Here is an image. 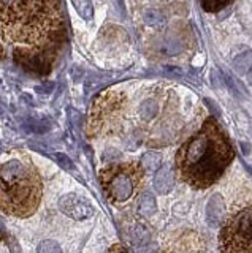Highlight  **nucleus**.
Listing matches in <instances>:
<instances>
[{
    "mask_svg": "<svg viewBox=\"0 0 252 253\" xmlns=\"http://www.w3.org/2000/svg\"><path fill=\"white\" fill-rule=\"evenodd\" d=\"M64 34V16L59 2H0V35L8 43L42 49L57 46Z\"/></svg>",
    "mask_w": 252,
    "mask_h": 253,
    "instance_id": "1",
    "label": "nucleus"
},
{
    "mask_svg": "<svg viewBox=\"0 0 252 253\" xmlns=\"http://www.w3.org/2000/svg\"><path fill=\"white\" fill-rule=\"evenodd\" d=\"M232 160V147L214 122L203 128L181 149L178 163L184 179L199 187L212 184Z\"/></svg>",
    "mask_w": 252,
    "mask_h": 253,
    "instance_id": "2",
    "label": "nucleus"
},
{
    "mask_svg": "<svg viewBox=\"0 0 252 253\" xmlns=\"http://www.w3.org/2000/svg\"><path fill=\"white\" fill-rule=\"evenodd\" d=\"M42 200V180L30 163H0V211L13 217H29Z\"/></svg>",
    "mask_w": 252,
    "mask_h": 253,
    "instance_id": "3",
    "label": "nucleus"
},
{
    "mask_svg": "<svg viewBox=\"0 0 252 253\" xmlns=\"http://www.w3.org/2000/svg\"><path fill=\"white\" fill-rule=\"evenodd\" d=\"M140 172L133 165H113L100 174L108 198L114 203H124L133 195Z\"/></svg>",
    "mask_w": 252,
    "mask_h": 253,
    "instance_id": "4",
    "label": "nucleus"
},
{
    "mask_svg": "<svg viewBox=\"0 0 252 253\" xmlns=\"http://www.w3.org/2000/svg\"><path fill=\"white\" fill-rule=\"evenodd\" d=\"M222 249L230 253H248L252 250V209L241 211L224 228Z\"/></svg>",
    "mask_w": 252,
    "mask_h": 253,
    "instance_id": "5",
    "label": "nucleus"
},
{
    "mask_svg": "<svg viewBox=\"0 0 252 253\" xmlns=\"http://www.w3.org/2000/svg\"><path fill=\"white\" fill-rule=\"evenodd\" d=\"M51 49H24V47H18L14 51V60H16L21 67H24L27 71L32 73H46L50 71L52 54Z\"/></svg>",
    "mask_w": 252,
    "mask_h": 253,
    "instance_id": "6",
    "label": "nucleus"
},
{
    "mask_svg": "<svg viewBox=\"0 0 252 253\" xmlns=\"http://www.w3.org/2000/svg\"><path fill=\"white\" fill-rule=\"evenodd\" d=\"M59 209L73 220H88L94 215V206L86 198L67 193L59 198Z\"/></svg>",
    "mask_w": 252,
    "mask_h": 253,
    "instance_id": "7",
    "label": "nucleus"
},
{
    "mask_svg": "<svg viewBox=\"0 0 252 253\" xmlns=\"http://www.w3.org/2000/svg\"><path fill=\"white\" fill-rule=\"evenodd\" d=\"M224 212H225V204L224 198L219 193H214L208 201L206 206V223L209 228H219L224 221Z\"/></svg>",
    "mask_w": 252,
    "mask_h": 253,
    "instance_id": "8",
    "label": "nucleus"
},
{
    "mask_svg": "<svg viewBox=\"0 0 252 253\" xmlns=\"http://www.w3.org/2000/svg\"><path fill=\"white\" fill-rule=\"evenodd\" d=\"M173 187H175V176H173L171 166L162 165L154 176V188L157 190V193L167 195L171 192Z\"/></svg>",
    "mask_w": 252,
    "mask_h": 253,
    "instance_id": "9",
    "label": "nucleus"
},
{
    "mask_svg": "<svg viewBox=\"0 0 252 253\" xmlns=\"http://www.w3.org/2000/svg\"><path fill=\"white\" fill-rule=\"evenodd\" d=\"M157 211V203H155V198L151 192H145L143 195L140 196L138 200V212L140 215L143 217H151L154 215Z\"/></svg>",
    "mask_w": 252,
    "mask_h": 253,
    "instance_id": "10",
    "label": "nucleus"
},
{
    "mask_svg": "<svg viewBox=\"0 0 252 253\" xmlns=\"http://www.w3.org/2000/svg\"><path fill=\"white\" fill-rule=\"evenodd\" d=\"M233 68L238 75H248L252 68V51H246L233 59Z\"/></svg>",
    "mask_w": 252,
    "mask_h": 253,
    "instance_id": "11",
    "label": "nucleus"
},
{
    "mask_svg": "<svg viewBox=\"0 0 252 253\" xmlns=\"http://www.w3.org/2000/svg\"><path fill=\"white\" fill-rule=\"evenodd\" d=\"M145 22L151 27H162L167 22V18L160 10H155V8H149L145 11Z\"/></svg>",
    "mask_w": 252,
    "mask_h": 253,
    "instance_id": "12",
    "label": "nucleus"
},
{
    "mask_svg": "<svg viewBox=\"0 0 252 253\" xmlns=\"http://www.w3.org/2000/svg\"><path fill=\"white\" fill-rule=\"evenodd\" d=\"M184 49V40L183 38H178V37H167L163 42V52L173 55V54H178Z\"/></svg>",
    "mask_w": 252,
    "mask_h": 253,
    "instance_id": "13",
    "label": "nucleus"
},
{
    "mask_svg": "<svg viewBox=\"0 0 252 253\" xmlns=\"http://www.w3.org/2000/svg\"><path fill=\"white\" fill-rule=\"evenodd\" d=\"M160 163H162V158L159 154H155V152H146L143 157H141V166H143L146 171L159 169Z\"/></svg>",
    "mask_w": 252,
    "mask_h": 253,
    "instance_id": "14",
    "label": "nucleus"
},
{
    "mask_svg": "<svg viewBox=\"0 0 252 253\" xmlns=\"http://www.w3.org/2000/svg\"><path fill=\"white\" fill-rule=\"evenodd\" d=\"M157 109H159V106H157V101L154 100H146L140 105V114L141 117L145 119V121H151V119L157 114Z\"/></svg>",
    "mask_w": 252,
    "mask_h": 253,
    "instance_id": "15",
    "label": "nucleus"
},
{
    "mask_svg": "<svg viewBox=\"0 0 252 253\" xmlns=\"http://www.w3.org/2000/svg\"><path fill=\"white\" fill-rule=\"evenodd\" d=\"M73 6L76 8V11L80 13V16L86 21H91L94 18V6L88 0H80V2H73Z\"/></svg>",
    "mask_w": 252,
    "mask_h": 253,
    "instance_id": "16",
    "label": "nucleus"
},
{
    "mask_svg": "<svg viewBox=\"0 0 252 253\" xmlns=\"http://www.w3.org/2000/svg\"><path fill=\"white\" fill-rule=\"evenodd\" d=\"M37 253H62L60 245L56 241H43L40 245L37 247Z\"/></svg>",
    "mask_w": 252,
    "mask_h": 253,
    "instance_id": "17",
    "label": "nucleus"
},
{
    "mask_svg": "<svg viewBox=\"0 0 252 253\" xmlns=\"http://www.w3.org/2000/svg\"><path fill=\"white\" fill-rule=\"evenodd\" d=\"M130 237L133 239V242H146L148 241V237H149V233L146 231V228L145 226H141V225H135L132 228V231H130Z\"/></svg>",
    "mask_w": 252,
    "mask_h": 253,
    "instance_id": "18",
    "label": "nucleus"
},
{
    "mask_svg": "<svg viewBox=\"0 0 252 253\" xmlns=\"http://www.w3.org/2000/svg\"><path fill=\"white\" fill-rule=\"evenodd\" d=\"M51 158L52 160H56L62 168H65V169H72L73 168V163H72V160L67 157V155H64V154H60V152H57V154H54V155H51Z\"/></svg>",
    "mask_w": 252,
    "mask_h": 253,
    "instance_id": "19",
    "label": "nucleus"
},
{
    "mask_svg": "<svg viewBox=\"0 0 252 253\" xmlns=\"http://www.w3.org/2000/svg\"><path fill=\"white\" fill-rule=\"evenodd\" d=\"M202 6L208 13H219L220 10H222V8L228 6V3L227 2H203Z\"/></svg>",
    "mask_w": 252,
    "mask_h": 253,
    "instance_id": "20",
    "label": "nucleus"
},
{
    "mask_svg": "<svg viewBox=\"0 0 252 253\" xmlns=\"http://www.w3.org/2000/svg\"><path fill=\"white\" fill-rule=\"evenodd\" d=\"M109 253H127V252H125V249L121 247V245H114V247L109 250Z\"/></svg>",
    "mask_w": 252,
    "mask_h": 253,
    "instance_id": "21",
    "label": "nucleus"
},
{
    "mask_svg": "<svg viewBox=\"0 0 252 253\" xmlns=\"http://www.w3.org/2000/svg\"><path fill=\"white\" fill-rule=\"evenodd\" d=\"M246 78H248V83H249V85H252V68H251V70L248 71Z\"/></svg>",
    "mask_w": 252,
    "mask_h": 253,
    "instance_id": "22",
    "label": "nucleus"
}]
</instances>
